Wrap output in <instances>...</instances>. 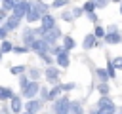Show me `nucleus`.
I'll use <instances>...</instances> for the list:
<instances>
[{"label":"nucleus","mask_w":122,"mask_h":114,"mask_svg":"<svg viewBox=\"0 0 122 114\" xmlns=\"http://www.w3.org/2000/svg\"><path fill=\"white\" fill-rule=\"evenodd\" d=\"M114 112H116L114 103L109 97H101L99 103H97V108L95 110H90V114H114Z\"/></svg>","instance_id":"1"},{"label":"nucleus","mask_w":122,"mask_h":114,"mask_svg":"<svg viewBox=\"0 0 122 114\" xmlns=\"http://www.w3.org/2000/svg\"><path fill=\"white\" fill-rule=\"evenodd\" d=\"M30 6H32V2H30V0H19V2L15 4V8L11 10V11H13V13H11V17L19 21V19L27 13V10H29Z\"/></svg>","instance_id":"2"},{"label":"nucleus","mask_w":122,"mask_h":114,"mask_svg":"<svg viewBox=\"0 0 122 114\" xmlns=\"http://www.w3.org/2000/svg\"><path fill=\"white\" fill-rule=\"evenodd\" d=\"M69 97L67 95H63L61 99H55V103H53V112L55 114H69Z\"/></svg>","instance_id":"3"},{"label":"nucleus","mask_w":122,"mask_h":114,"mask_svg":"<svg viewBox=\"0 0 122 114\" xmlns=\"http://www.w3.org/2000/svg\"><path fill=\"white\" fill-rule=\"evenodd\" d=\"M61 36V30L59 28H51V30H46V32H42V40L50 46V44H53L57 38Z\"/></svg>","instance_id":"4"},{"label":"nucleus","mask_w":122,"mask_h":114,"mask_svg":"<svg viewBox=\"0 0 122 114\" xmlns=\"http://www.w3.org/2000/svg\"><path fill=\"white\" fill-rule=\"evenodd\" d=\"M38 91H40V86H38V82H29V84H27V87L23 89V95H25L27 99H34Z\"/></svg>","instance_id":"5"},{"label":"nucleus","mask_w":122,"mask_h":114,"mask_svg":"<svg viewBox=\"0 0 122 114\" xmlns=\"http://www.w3.org/2000/svg\"><path fill=\"white\" fill-rule=\"evenodd\" d=\"M40 23H42V30H44V32H46V30H51V28H55V19H53L50 13L42 15V17H40Z\"/></svg>","instance_id":"6"},{"label":"nucleus","mask_w":122,"mask_h":114,"mask_svg":"<svg viewBox=\"0 0 122 114\" xmlns=\"http://www.w3.org/2000/svg\"><path fill=\"white\" fill-rule=\"evenodd\" d=\"M29 48H30L32 51H36V53H48V49H50V48H48V44H46V42H44L42 38L34 40V42H32V44L29 46Z\"/></svg>","instance_id":"7"},{"label":"nucleus","mask_w":122,"mask_h":114,"mask_svg":"<svg viewBox=\"0 0 122 114\" xmlns=\"http://www.w3.org/2000/svg\"><path fill=\"white\" fill-rule=\"evenodd\" d=\"M40 106H42V101H36V99H29V103H27L23 108L27 110V114H34V112H38V110H40Z\"/></svg>","instance_id":"8"},{"label":"nucleus","mask_w":122,"mask_h":114,"mask_svg":"<svg viewBox=\"0 0 122 114\" xmlns=\"http://www.w3.org/2000/svg\"><path fill=\"white\" fill-rule=\"evenodd\" d=\"M46 80L57 86V80H59V70H57L55 66H48V68H46Z\"/></svg>","instance_id":"9"},{"label":"nucleus","mask_w":122,"mask_h":114,"mask_svg":"<svg viewBox=\"0 0 122 114\" xmlns=\"http://www.w3.org/2000/svg\"><path fill=\"white\" fill-rule=\"evenodd\" d=\"M23 40H25V48H27V46H30V44L36 40L34 28H27V30H23Z\"/></svg>","instance_id":"10"},{"label":"nucleus","mask_w":122,"mask_h":114,"mask_svg":"<svg viewBox=\"0 0 122 114\" xmlns=\"http://www.w3.org/2000/svg\"><path fill=\"white\" fill-rule=\"evenodd\" d=\"M25 17H27V21L29 23H34V21H40V13L34 10V6H30L29 10H27V13H25Z\"/></svg>","instance_id":"11"},{"label":"nucleus","mask_w":122,"mask_h":114,"mask_svg":"<svg viewBox=\"0 0 122 114\" xmlns=\"http://www.w3.org/2000/svg\"><path fill=\"white\" fill-rule=\"evenodd\" d=\"M105 42L107 44H120L122 36H120V32H107L105 34Z\"/></svg>","instance_id":"12"},{"label":"nucleus","mask_w":122,"mask_h":114,"mask_svg":"<svg viewBox=\"0 0 122 114\" xmlns=\"http://www.w3.org/2000/svg\"><path fill=\"white\" fill-rule=\"evenodd\" d=\"M55 63H57L61 68H67V66H69V51H61V53L57 55Z\"/></svg>","instance_id":"13"},{"label":"nucleus","mask_w":122,"mask_h":114,"mask_svg":"<svg viewBox=\"0 0 122 114\" xmlns=\"http://www.w3.org/2000/svg\"><path fill=\"white\" fill-rule=\"evenodd\" d=\"M10 101H11V106H10V108H11V112H13V114H19V112L23 110V103H21V99L13 95Z\"/></svg>","instance_id":"14"},{"label":"nucleus","mask_w":122,"mask_h":114,"mask_svg":"<svg viewBox=\"0 0 122 114\" xmlns=\"http://www.w3.org/2000/svg\"><path fill=\"white\" fill-rule=\"evenodd\" d=\"M69 114H84L82 104L76 103V101H71V103H69Z\"/></svg>","instance_id":"15"},{"label":"nucleus","mask_w":122,"mask_h":114,"mask_svg":"<svg viewBox=\"0 0 122 114\" xmlns=\"http://www.w3.org/2000/svg\"><path fill=\"white\" fill-rule=\"evenodd\" d=\"M32 6H34V10L40 13V17L48 13V4H44V2H38V0H36V2H32Z\"/></svg>","instance_id":"16"},{"label":"nucleus","mask_w":122,"mask_h":114,"mask_svg":"<svg viewBox=\"0 0 122 114\" xmlns=\"http://www.w3.org/2000/svg\"><path fill=\"white\" fill-rule=\"evenodd\" d=\"M93 46H95V36H93V34H88V36L84 38V42H82V48H84V49H92Z\"/></svg>","instance_id":"17"},{"label":"nucleus","mask_w":122,"mask_h":114,"mask_svg":"<svg viewBox=\"0 0 122 114\" xmlns=\"http://www.w3.org/2000/svg\"><path fill=\"white\" fill-rule=\"evenodd\" d=\"M8 21H6V27H4V30L8 32V30H13V28H17L19 27V21L17 19H13V17H6Z\"/></svg>","instance_id":"18"},{"label":"nucleus","mask_w":122,"mask_h":114,"mask_svg":"<svg viewBox=\"0 0 122 114\" xmlns=\"http://www.w3.org/2000/svg\"><path fill=\"white\" fill-rule=\"evenodd\" d=\"M13 97V91L10 87H0V101H6V99H11Z\"/></svg>","instance_id":"19"},{"label":"nucleus","mask_w":122,"mask_h":114,"mask_svg":"<svg viewBox=\"0 0 122 114\" xmlns=\"http://www.w3.org/2000/svg\"><path fill=\"white\" fill-rule=\"evenodd\" d=\"M61 48H63L65 51L72 49V48H74V40H72L71 36H65V38H63V46H61Z\"/></svg>","instance_id":"20"},{"label":"nucleus","mask_w":122,"mask_h":114,"mask_svg":"<svg viewBox=\"0 0 122 114\" xmlns=\"http://www.w3.org/2000/svg\"><path fill=\"white\" fill-rule=\"evenodd\" d=\"M27 78H29V82H36V78H40V70L34 68V66L29 68V76H27Z\"/></svg>","instance_id":"21"},{"label":"nucleus","mask_w":122,"mask_h":114,"mask_svg":"<svg viewBox=\"0 0 122 114\" xmlns=\"http://www.w3.org/2000/svg\"><path fill=\"white\" fill-rule=\"evenodd\" d=\"M17 2H19V0H2V10H4V11H8V10H13Z\"/></svg>","instance_id":"22"},{"label":"nucleus","mask_w":122,"mask_h":114,"mask_svg":"<svg viewBox=\"0 0 122 114\" xmlns=\"http://www.w3.org/2000/svg\"><path fill=\"white\" fill-rule=\"evenodd\" d=\"M59 93H61V86L57 84L51 91H48V99H46V101H50V99H57V95H59Z\"/></svg>","instance_id":"23"},{"label":"nucleus","mask_w":122,"mask_h":114,"mask_svg":"<svg viewBox=\"0 0 122 114\" xmlns=\"http://www.w3.org/2000/svg\"><path fill=\"white\" fill-rule=\"evenodd\" d=\"M93 10H95V4H93L92 0H90V2H86V4L82 6V11H88V15H90V13H93Z\"/></svg>","instance_id":"24"},{"label":"nucleus","mask_w":122,"mask_h":114,"mask_svg":"<svg viewBox=\"0 0 122 114\" xmlns=\"http://www.w3.org/2000/svg\"><path fill=\"white\" fill-rule=\"evenodd\" d=\"M95 72H97V76H99V80H101L103 84H105V82L109 80V74H107V70H105V68H97Z\"/></svg>","instance_id":"25"},{"label":"nucleus","mask_w":122,"mask_h":114,"mask_svg":"<svg viewBox=\"0 0 122 114\" xmlns=\"http://www.w3.org/2000/svg\"><path fill=\"white\" fill-rule=\"evenodd\" d=\"M111 65H112V68H114V70H116V68H118V70H122V57H114V59L111 61Z\"/></svg>","instance_id":"26"},{"label":"nucleus","mask_w":122,"mask_h":114,"mask_svg":"<svg viewBox=\"0 0 122 114\" xmlns=\"http://www.w3.org/2000/svg\"><path fill=\"white\" fill-rule=\"evenodd\" d=\"M11 48H13V46H11L10 42H6V40H4V42H2V46H0V53H8V51H11Z\"/></svg>","instance_id":"27"},{"label":"nucleus","mask_w":122,"mask_h":114,"mask_svg":"<svg viewBox=\"0 0 122 114\" xmlns=\"http://www.w3.org/2000/svg\"><path fill=\"white\" fill-rule=\"evenodd\" d=\"M99 93H101V97H107L109 95V86L107 84H99Z\"/></svg>","instance_id":"28"},{"label":"nucleus","mask_w":122,"mask_h":114,"mask_svg":"<svg viewBox=\"0 0 122 114\" xmlns=\"http://www.w3.org/2000/svg\"><path fill=\"white\" fill-rule=\"evenodd\" d=\"M93 36H95V38H101V36H105V30H103V27H99V25H97V27H95V30H93Z\"/></svg>","instance_id":"29"},{"label":"nucleus","mask_w":122,"mask_h":114,"mask_svg":"<svg viewBox=\"0 0 122 114\" xmlns=\"http://www.w3.org/2000/svg\"><path fill=\"white\" fill-rule=\"evenodd\" d=\"M23 70H25V66H23V65H17V66H11V68H10V72H11V74H21Z\"/></svg>","instance_id":"30"},{"label":"nucleus","mask_w":122,"mask_h":114,"mask_svg":"<svg viewBox=\"0 0 122 114\" xmlns=\"http://www.w3.org/2000/svg\"><path fill=\"white\" fill-rule=\"evenodd\" d=\"M11 51H15V53H27V51H29V48H25V46H17V48H15V46H13V48H11Z\"/></svg>","instance_id":"31"},{"label":"nucleus","mask_w":122,"mask_h":114,"mask_svg":"<svg viewBox=\"0 0 122 114\" xmlns=\"http://www.w3.org/2000/svg\"><path fill=\"white\" fill-rule=\"evenodd\" d=\"M48 51H51V53H53V55H59V53H61V51H65V49H63V48H61V46H53V48H50V49H48Z\"/></svg>","instance_id":"32"},{"label":"nucleus","mask_w":122,"mask_h":114,"mask_svg":"<svg viewBox=\"0 0 122 114\" xmlns=\"http://www.w3.org/2000/svg\"><path fill=\"white\" fill-rule=\"evenodd\" d=\"M38 55H40V59H42L46 65H51V57H50L48 53H38Z\"/></svg>","instance_id":"33"},{"label":"nucleus","mask_w":122,"mask_h":114,"mask_svg":"<svg viewBox=\"0 0 122 114\" xmlns=\"http://www.w3.org/2000/svg\"><path fill=\"white\" fill-rule=\"evenodd\" d=\"M105 70H107V74H109V78H114V68H112V65H111V61L107 63V68H105Z\"/></svg>","instance_id":"34"},{"label":"nucleus","mask_w":122,"mask_h":114,"mask_svg":"<svg viewBox=\"0 0 122 114\" xmlns=\"http://www.w3.org/2000/svg\"><path fill=\"white\" fill-rule=\"evenodd\" d=\"M27 84H29V78H27V76H19V86H21V89H25Z\"/></svg>","instance_id":"35"},{"label":"nucleus","mask_w":122,"mask_h":114,"mask_svg":"<svg viewBox=\"0 0 122 114\" xmlns=\"http://www.w3.org/2000/svg\"><path fill=\"white\" fill-rule=\"evenodd\" d=\"M67 4H69V0H55L53 8H61V6H67Z\"/></svg>","instance_id":"36"},{"label":"nucleus","mask_w":122,"mask_h":114,"mask_svg":"<svg viewBox=\"0 0 122 114\" xmlns=\"http://www.w3.org/2000/svg\"><path fill=\"white\" fill-rule=\"evenodd\" d=\"M92 2L95 4V8H97V6H99V8H103V6H107V4H109L107 0H92Z\"/></svg>","instance_id":"37"},{"label":"nucleus","mask_w":122,"mask_h":114,"mask_svg":"<svg viewBox=\"0 0 122 114\" xmlns=\"http://www.w3.org/2000/svg\"><path fill=\"white\" fill-rule=\"evenodd\" d=\"M61 19H63V21H67V23H69V21H72V15H71V13H69V11H65V13H63V15H61Z\"/></svg>","instance_id":"38"},{"label":"nucleus","mask_w":122,"mask_h":114,"mask_svg":"<svg viewBox=\"0 0 122 114\" xmlns=\"http://www.w3.org/2000/svg\"><path fill=\"white\" fill-rule=\"evenodd\" d=\"M71 89H74V84H65V86H61V91H71Z\"/></svg>","instance_id":"39"},{"label":"nucleus","mask_w":122,"mask_h":114,"mask_svg":"<svg viewBox=\"0 0 122 114\" xmlns=\"http://www.w3.org/2000/svg\"><path fill=\"white\" fill-rule=\"evenodd\" d=\"M71 15H74V17H78V15H82V8H74Z\"/></svg>","instance_id":"40"},{"label":"nucleus","mask_w":122,"mask_h":114,"mask_svg":"<svg viewBox=\"0 0 122 114\" xmlns=\"http://www.w3.org/2000/svg\"><path fill=\"white\" fill-rule=\"evenodd\" d=\"M40 93H42V99L46 101V99H48V89H46V87H40Z\"/></svg>","instance_id":"41"},{"label":"nucleus","mask_w":122,"mask_h":114,"mask_svg":"<svg viewBox=\"0 0 122 114\" xmlns=\"http://www.w3.org/2000/svg\"><path fill=\"white\" fill-rule=\"evenodd\" d=\"M4 38H6V30L0 27V40H4Z\"/></svg>","instance_id":"42"},{"label":"nucleus","mask_w":122,"mask_h":114,"mask_svg":"<svg viewBox=\"0 0 122 114\" xmlns=\"http://www.w3.org/2000/svg\"><path fill=\"white\" fill-rule=\"evenodd\" d=\"M88 17H90V19H92V21H97V15H95V13H90V15H88Z\"/></svg>","instance_id":"43"},{"label":"nucleus","mask_w":122,"mask_h":114,"mask_svg":"<svg viewBox=\"0 0 122 114\" xmlns=\"http://www.w3.org/2000/svg\"><path fill=\"white\" fill-rule=\"evenodd\" d=\"M0 114H10V112H8L6 108H2V110H0Z\"/></svg>","instance_id":"44"},{"label":"nucleus","mask_w":122,"mask_h":114,"mask_svg":"<svg viewBox=\"0 0 122 114\" xmlns=\"http://www.w3.org/2000/svg\"><path fill=\"white\" fill-rule=\"evenodd\" d=\"M120 13H122V4H120Z\"/></svg>","instance_id":"45"},{"label":"nucleus","mask_w":122,"mask_h":114,"mask_svg":"<svg viewBox=\"0 0 122 114\" xmlns=\"http://www.w3.org/2000/svg\"><path fill=\"white\" fill-rule=\"evenodd\" d=\"M112 2H120V0H112Z\"/></svg>","instance_id":"46"},{"label":"nucleus","mask_w":122,"mask_h":114,"mask_svg":"<svg viewBox=\"0 0 122 114\" xmlns=\"http://www.w3.org/2000/svg\"><path fill=\"white\" fill-rule=\"evenodd\" d=\"M0 59H2V53H0Z\"/></svg>","instance_id":"47"},{"label":"nucleus","mask_w":122,"mask_h":114,"mask_svg":"<svg viewBox=\"0 0 122 114\" xmlns=\"http://www.w3.org/2000/svg\"><path fill=\"white\" fill-rule=\"evenodd\" d=\"M120 114H122V112H120Z\"/></svg>","instance_id":"48"}]
</instances>
